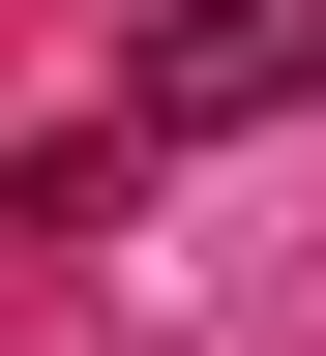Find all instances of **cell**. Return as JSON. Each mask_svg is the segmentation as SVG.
<instances>
[{"mask_svg": "<svg viewBox=\"0 0 326 356\" xmlns=\"http://www.w3.org/2000/svg\"><path fill=\"white\" fill-rule=\"evenodd\" d=\"M326 89V0H178L149 60H119V119H178V149H208V119H297Z\"/></svg>", "mask_w": 326, "mask_h": 356, "instance_id": "obj_1", "label": "cell"}]
</instances>
